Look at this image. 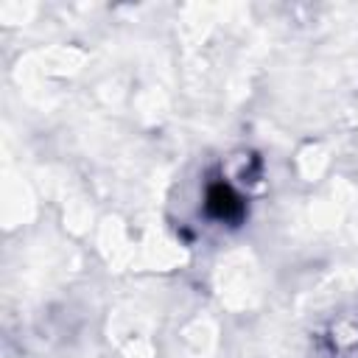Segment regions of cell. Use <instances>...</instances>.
I'll use <instances>...</instances> for the list:
<instances>
[{"label": "cell", "mask_w": 358, "mask_h": 358, "mask_svg": "<svg viewBox=\"0 0 358 358\" xmlns=\"http://www.w3.org/2000/svg\"><path fill=\"white\" fill-rule=\"evenodd\" d=\"M204 207L213 218L218 221H227V224H238L246 213L241 196L227 185V182H213L207 187V196H204Z\"/></svg>", "instance_id": "cell-1"}]
</instances>
